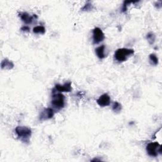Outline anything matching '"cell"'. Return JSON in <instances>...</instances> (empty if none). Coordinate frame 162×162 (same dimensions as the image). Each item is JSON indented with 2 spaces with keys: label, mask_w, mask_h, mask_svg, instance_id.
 <instances>
[{
  "label": "cell",
  "mask_w": 162,
  "mask_h": 162,
  "mask_svg": "<svg viewBox=\"0 0 162 162\" xmlns=\"http://www.w3.org/2000/svg\"><path fill=\"white\" fill-rule=\"evenodd\" d=\"M15 132L18 138L24 143H29L32 135L30 128L25 126H18L15 128Z\"/></svg>",
  "instance_id": "6da1fadb"
},
{
  "label": "cell",
  "mask_w": 162,
  "mask_h": 162,
  "mask_svg": "<svg viewBox=\"0 0 162 162\" xmlns=\"http://www.w3.org/2000/svg\"><path fill=\"white\" fill-rule=\"evenodd\" d=\"M52 105L53 107L57 110H61L65 107V96L63 94L60 93H56L55 91L53 89L52 92Z\"/></svg>",
  "instance_id": "7a4b0ae2"
},
{
  "label": "cell",
  "mask_w": 162,
  "mask_h": 162,
  "mask_svg": "<svg viewBox=\"0 0 162 162\" xmlns=\"http://www.w3.org/2000/svg\"><path fill=\"white\" fill-rule=\"evenodd\" d=\"M134 53V51L132 49L120 48L115 52V58L118 61L122 62V61H126Z\"/></svg>",
  "instance_id": "3957f363"
},
{
  "label": "cell",
  "mask_w": 162,
  "mask_h": 162,
  "mask_svg": "<svg viewBox=\"0 0 162 162\" xmlns=\"http://www.w3.org/2000/svg\"><path fill=\"white\" fill-rule=\"evenodd\" d=\"M146 152L150 156L156 157L161 154V146L157 142L151 143L146 146Z\"/></svg>",
  "instance_id": "277c9868"
},
{
  "label": "cell",
  "mask_w": 162,
  "mask_h": 162,
  "mask_svg": "<svg viewBox=\"0 0 162 162\" xmlns=\"http://www.w3.org/2000/svg\"><path fill=\"white\" fill-rule=\"evenodd\" d=\"M93 43L96 44L105 40V34L102 30L99 27L94 28L93 30Z\"/></svg>",
  "instance_id": "5b68a950"
},
{
  "label": "cell",
  "mask_w": 162,
  "mask_h": 162,
  "mask_svg": "<svg viewBox=\"0 0 162 162\" xmlns=\"http://www.w3.org/2000/svg\"><path fill=\"white\" fill-rule=\"evenodd\" d=\"M54 110L53 108H44L40 113V120L41 121L49 120L53 118V116H54Z\"/></svg>",
  "instance_id": "8992f818"
},
{
  "label": "cell",
  "mask_w": 162,
  "mask_h": 162,
  "mask_svg": "<svg viewBox=\"0 0 162 162\" xmlns=\"http://www.w3.org/2000/svg\"><path fill=\"white\" fill-rule=\"evenodd\" d=\"M97 103L102 107H105L109 106L111 103L110 97L108 94H103L97 100Z\"/></svg>",
  "instance_id": "52a82bcc"
},
{
  "label": "cell",
  "mask_w": 162,
  "mask_h": 162,
  "mask_svg": "<svg viewBox=\"0 0 162 162\" xmlns=\"http://www.w3.org/2000/svg\"><path fill=\"white\" fill-rule=\"evenodd\" d=\"M54 89L59 93L70 92L72 91V82L69 81L65 83L63 85L57 84L55 85Z\"/></svg>",
  "instance_id": "ba28073f"
},
{
  "label": "cell",
  "mask_w": 162,
  "mask_h": 162,
  "mask_svg": "<svg viewBox=\"0 0 162 162\" xmlns=\"http://www.w3.org/2000/svg\"><path fill=\"white\" fill-rule=\"evenodd\" d=\"M19 16L22 20L23 21L24 23L27 24H31L32 22L34 20V19H37V16L36 15H34L33 16H31L29 14H28L26 12H22L19 14Z\"/></svg>",
  "instance_id": "9c48e42d"
},
{
  "label": "cell",
  "mask_w": 162,
  "mask_h": 162,
  "mask_svg": "<svg viewBox=\"0 0 162 162\" xmlns=\"http://www.w3.org/2000/svg\"><path fill=\"white\" fill-rule=\"evenodd\" d=\"M1 66L2 69L4 70H11L14 67V64L12 61L8 59L3 60L1 63Z\"/></svg>",
  "instance_id": "30bf717a"
},
{
  "label": "cell",
  "mask_w": 162,
  "mask_h": 162,
  "mask_svg": "<svg viewBox=\"0 0 162 162\" xmlns=\"http://www.w3.org/2000/svg\"><path fill=\"white\" fill-rule=\"evenodd\" d=\"M105 45H102L95 49V52H96V54L97 55V57L99 59H103L106 57V55L105 54Z\"/></svg>",
  "instance_id": "8fae6325"
},
{
  "label": "cell",
  "mask_w": 162,
  "mask_h": 162,
  "mask_svg": "<svg viewBox=\"0 0 162 162\" xmlns=\"http://www.w3.org/2000/svg\"><path fill=\"white\" fill-rule=\"evenodd\" d=\"M149 59L152 65L156 66L158 64V58L156 57V55L155 54H150Z\"/></svg>",
  "instance_id": "7c38bea8"
},
{
  "label": "cell",
  "mask_w": 162,
  "mask_h": 162,
  "mask_svg": "<svg viewBox=\"0 0 162 162\" xmlns=\"http://www.w3.org/2000/svg\"><path fill=\"white\" fill-rule=\"evenodd\" d=\"M33 32L36 34H44L46 32V29L43 26H37L33 29Z\"/></svg>",
  "instance_id": "4fadbf2b"
},
{
  "label": "cell",
  "mask_w": 162,
  "mask_h": 162,
  "mask_svg": "<svg viewBox=\"0 0 162 162\" xmlns=\"http://www.w3.org/2000/svg\"><path fill=\"white\" fill-rule=\"evenodd\" d=\"M122 109V105L119 103V102H115L113 103V106H112V110L115 113H119L120 112V111Z\"/></svg>",
  "instance_id": "5bb4252c"
},
{
  "label": "cell",
  "mask_w": 162,
  "mask_h": 162,
  "mask_svg": "<svg viewBox=\"0 0 162 162\" xmlns=\"http://www.w3.org/2000/svg\"><path fill=\"white\" fill-rule=\"evenodd\" d=\"M146 39H147V40L148 41V42H149V43L150 44H153L155 41L156 36H155L154 33L151 32H149L147 34Z\"/></svg>",
  "instance_id": "9a60e30c"
},
{
  "label": "cell",
  "mask_w": 162,
  "mask_h": 162,
  "mask_svg": "<svg viewBox=\"0 0 162 162\" xmlns=\"http://www.w3.org/2000/svg\"><path fill=\"white\" fill-rule=\"evenodd\" d=\"M132 1H125L124 2V4H123V7H122V12H126L127 11V7L128 5L130 3H132Z\"/></svg>",
  "instance_id": "2e32d148"
},
{
  "label": "cell",
  "mask_w": 162,
  "mask_h": 162,
  "mask_svg": "<svg viewBox=\"0 0 162 162\" xmlns=\"http://www.w3.org/2000/svg\"><path fill=\"white\" fill-rule=\"evenodd\" d=\"M93 10V5L91 3H87L86 5H84V7L82 8V11H89Z\"/></svg>",
  "instance_id": "e0dca14e"
},
{
  "label": "cell",
  "mask_w": 162,
  "mask_h": 162,
  "mask_svg": "<svg viewBox=\"0 0 162 162\" xmlns=\"http://www.w3.org/2000/svg\"><path fill=\"white\" fill-rule=\"evenodd\" d=\"M21 30L22 31H24V32H29L30 31V28H29V27H28L27 25H25V26L22 27L21 28Z\"/></svg>",
  "instance_id": "ac0fdd59"
},
{
  "label": "cell",
  "mask_w": 162,
  "mask_h": 162,
  "mask_svg": "<svg viewBox=\"0 0 162 162\" xmlns=\"http://www.w3.org/2000/svg\"><path fill=\"white\" fill-rule=\"evenodd\" d=\"M102 161V160H99V159H97V158H94L93 160H92V161Z\"/></svg>",
  "instance_id": "d6986e66"
}]
</instances>
